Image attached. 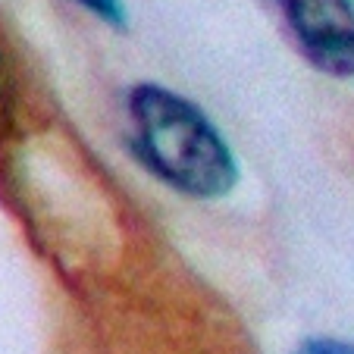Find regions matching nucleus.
Listing matches in <instances>:
<instances>
[{"label": "nucleus", "mask_w": 354, "mask_h": 354, "mask_svg": "<svg viewBox=\"0 0 354 354\" xmlns=\"http://www.w3.org/2000/svg\"><path fill=\"white\" fill-rule=\"evenodd\" d=\"M79 3L85 10H91L97 19L110 22V26H116V28L126 26V10H122L120 0H79Z\"/></svg>", "instance_id": "nucleus-4"}, {"label": "nucleus", "mask_w": 354, "mask_h": 354, "mask_svg": "<svg viewBox=\"0 0 354 354\" xmlns=\"http://www.w3.org/2000/svg\"><path fill=\"white\" fill-rule=\"evenodd\" d=\"M301 57L323 75L354 79V0H270Z\"/></svg>", "instance_id": "nucleus-2"}, {"label": "nucleus", "mask_w": 354, "mask_h": 354, "mask_svg": "<svg viewBox=\"0 0 354 354\" xmlns=\"http://www.w3.org/2000/svg\"><path fill=\"white\" fill-rule=\"evenodd\" d=\"M13 104H16L13 75H10V66L3 60V50H0V132H7L10 122H13Z\"/></svg>", "instance_id": "nucleus-3"}, {"label": "nucleus", "mask_w": 354, "mask_h": 354, "mask_svg": "<svg viewBox=\"0 0 354 354\" xmlns=\"http://www.w3.org/2000/svg\"><path fill=\"white\" fill-rule=\"evenodd\" d=\"M295 354H354V345L339 339H308L301 342Z\"/></svg>", "instance_id": "nucleus-5"}, {"label": "nucleus", "mask_w": 354, "mask_h": 354, "mask_svg": "<svg viewBox=\"0 0 354 354\" xmlns=\"http://www.w3.org/2000/svg\"><path fill=\"white\" fill-rule=\"evenodd\" d=\"M132 147L157 179L185 198L214 201L239 182V160L210 116L188 97L145 82L129 91Z\"/></svg>", "instance_id": "nucleus-1"}]
</instances>
